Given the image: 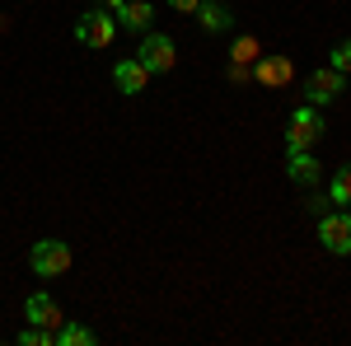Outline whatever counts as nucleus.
<instances>
[{
	"label": "nucleus",
	"instance_id": "1",
	"mask_svg": "<svg viewBox=\"0 0 351 346\" xmlns=\"http://www.w3.org/2000/svg\"><path fill=\"white\" fill-rule=\"evenodd\" d=\"M136 61L150 71V75H164V71H173V61H178V52H173V38H164V33H141V47H136Z\"/></svg>",
	"mask_w": 351,
	"mask_h": 346
},
{
	"label": "nucleus",
	"instance_id": "2",
	"mask_svg": "<svg viewBox=\"0 0 351 346\" xmlns=\"http://www.w3.org/2000/svg\"><path fill=\"white\" fill-rule=\"evenodd\" d=\"M324 136V117H319V108L304 103L291 112V127H286V150H309L314 140Z\"/></svg>",
	"mask_w": 351,
	"mask_h": 346
},
{
	"label": "nucleus",
	"instance_id": "3",
	"mask_svg": "<svg viewBox=\"0 0 351 346\" xmlns=\"http://www.w3.org/2000/svg\"><path fill=\"white\" fill-rule=\"evenodd\" d=\"M28 267H33L38 276H66V271H71V248L61 239H38L33 253H28Z\"/></svg>",
	"mask_w": 351,
	"mask_h": 346
},
{
	"label": "nucleus",
	"instance_id": "4",
	"mask_svg": "<svg viewBox=\"0 0 351 346\" xmlns=\"http://www.w3.org/2000/svg\"><path fill=\"white\" fill-rule=\"evenodd\" d=\"M319 243H324L328 253H337V258H347L351 253V211H328L319 215Z\"/></svg>",
	"mask_w": 351,
	"mask_h": 346
},
{
	"label": "nucleus",
	"instance_id": "5",
	"mask_svg": "<svg viewBox=\"0 0 351 346\" xmlns=\"http://www.w3.org/2000/svg\"><path fill=\"white\" fill-rule=\"evenodd\" d=\"M112 33H117V24L108 10H84L75 19V42H84V47H108Z\"/></svg>",
	"mask_w": 351,
	"mask_h": 346
},
{
	"label": "nucleus",
	"instance_id": "6",
	"mask_svg": "<svg viewBox=\"0 0 351 346\" xmlns=\"http://www.w3.org/2000/svg\"><path fill=\"white\" fill-rule=\"evenodd\" d=\"M342 89H347V75H342V71H332V66H324V71H314V75L304 80V103H314V108L332 103Z\"/></svg>",
	"mask_w": 351,
	"mask_h": 346
},
{
	"label": "nucleus",
	"instance_id": "7",
	"mask_svg": "<svg viewBox=\"0 0 351 346\" xmlns=\"http://www.w3.org/2000/svg\"><path fill=\"white\" fill-rule=\"evenodd\" d=\"M253 75H258V84H263V89H281V84L295 75V66H291L286 56H258Z\"/></svg>",
	"mask_w": 351,
	"mask_h": 346
},
{
	"label": "nucleus",
	"instance_id": "8",
	"mask_svg": "<svg viewBox=\"0 0 351 346\" xmlns=\"http://www.w3.org/2000/svg\"><path fill=\"white\" fill-rule=\"evenodd\" d=\"M112 84H117L122 94H141V89L150 84V71H145L136 56H127V61H117V66H112Z\"/></svg>",
	"mask_w": 351,
	"mask_h": 346
},
{
	"label": "nucleus",
	"instance_id": "9",
	"mask_svg": "<svg viewBox=\"0 0 351 346\" xmlns=\"http://www.w3.org/2000/svg\"><path fill=\"white\" fill-rule=\"evenodd\" d=\"M24 314H28V323H33V328H47V332H56V328H61V309H56L52 295H28Z\"/></svg>",
	"mask_w": 351,
	"mask_h": 346
},
{
	"label": "nucleus",
	"instance_id": "10",
	"mask_svg": "<svg viewBox=\"0 0 351 346\" xmlns=\"http://www.w3.org/2000/svg\"><path fill=\"white\" fill-rule=\"evenodd\" d=\"M286 173H291V183H300V187H314L319 178H324V169H319V160H314L309 150H291Z\"/></svg>",
	"mask_w": 351,
	"mask_h": 346
},
{
	"label": "nucleus",
	"instance_id": "11",
	"mask_svg": "<svg viewBox=\"0 0 351 346\" xmlns=\"http://www.w3.org/2000/svg\"><path fill=\"white\" fill-rule=\"evenodd\" d=\"M117 24L132 28V33H150V24H155V10H150V0H127V5L117 10Z\"/></svg>",
	"mask_w": 351,
	"mask_h": 346
},
{
	"label": "nucleus",
	"instance_id": "12",
	"mask_svg": "<svg viewBox=\"0 0 351 346\" xmlns=\"http://www.w3.org/2000/svg\"><path fill=\"white\" fill-rule=\"evenodd\" d=\"M197 19L206 33H225V28L234 24V14H230V5H220V0H202L197 5Z\"/></svg>",
	"mask_w": 351,
	"mask_h": 346
},
{
	"label": "nucleus",
	"instance_id": "13",
	"mask_svg": "<svg viewBox=\"0 0 351 346\" xmlns=\"http://www.w3.org/2000/svg\"><path fill=\"white\" fill-rule=\"evenodd\" d=\"M52 337H56V346H94L99 342V337H94L89 328H80V323H61Z\"/></svg>",
	"mask_w": 351,
	"mask_h": 346
},
{
	"label": "nucleus",
	"instance_id": "14",
	"mask_svg": "<svg viewBox=\"0 0 351 346\" xmlns=\"http://www.w3.org/2000/svg\"><path fill=\"white\" fill-rule=\"evenodd\" d=\"M328 201H337L342 211H351V164L337 169V178H332V187H328Z\"/></svg>",
	"mask_w": 351,
	"mask_h": 346
},
{
	"label": "nucleus",
	"instance_id": "15",
	"mask_svg": "<svg viewBox=\"0 0 351 346\" xmlns=\"http://www.w3.org/2000/svg\"><path fill=\"white\" fill-rule=\"evenodd\" d=\"M19 346H56V337L47 328H33V323H28L24 332H19Z\"/></svg>",
	"mask_w": 351,
	"mask_h": 346
},
{
	"label": "nucleus",
	"instance_id": "16",
	"mask_svg": "<svg viewBox=\"0 0 351 346\" xmlns=\"http://www.w3.org/2000/svg\"><path fill=\"white\" fill-rule=\"evenodd\" d=\"M234 61H239V66H248V61H258V42H253V38H234Z\"/></svg>",
	"mask_w": 351,
	"mask_h": 346
},
{
	"label": "nucleus",
	"instance_id": "17",
	"mask_svg": "<svg viewBox=\"0 0 351 346\" xmlns=\"http://www.w3.org/2000/svg\"><path fill=\"white\" fill-rule=\"evenodd\" d=\"M332 71H342V75L351 71V42H337L332 47Z\"/></svg>",
	"mask_w": 351,
	"mask_h": 346
},
{
	"label": "nucleus",
	"instance_id": "18",
	"mask_svg": "<svg viewBox=\"0 0 351 346\" xmlns=\"http://www.w3.org/2000/svg\"><path fill=\"white\" fill-rule=\"evenodd\" d=\"M304 211H309V215H328V197H319V192H314V197L304 201Z\"/></svg>",
	"mask_w": 351,
	"mask_h": 346
},
{
	"label": "nucleus",
	"instance_id": "19",
	"mask_svg": "<svg viewBox=\"0 0 351 346\" xmlns=\"http://www.w3.org/2000/svg\"><path fill=\"white\" fill-rule=\"evenodd\" d=\"M169 5H173L178 14H197V5H202V0H169Z\"/></svg>",
	"mask_w": 351,
	"mask_h": 346
},
{
	"label": "nucleus",
	"instance_id": "20",
	"mask_svg": "<svg viewBox=\"0 0 351 346\" xmlns=\"http://www.w3.org/2000/svg\"><path fill=\"white\" fill-rule=\"evenodd\" d=\"M104 5H108L112 14H117V10H122V5H127V0H104Z\"/></svg>",
	"mask_w": 351,
	"mask_h": 346
}]
</instances>
